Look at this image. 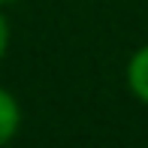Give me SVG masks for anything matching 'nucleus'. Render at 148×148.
<instances>
[{
  "instance_id": "1",
  "label": "nucleus",
  "mask_w": 148,
  "mask_h": 148,
  "mask_svg": "<svg viewBox=\"0 0 148 148\" xmlns=\"http://www.w3.org/2000/svg\"><path fill=\"white\" fill-rule=\"evenodd\" d=\"M124 79H127L130 94H133V97H136L142 106H148V42L139 45V49L130 55Z\"/></svg>"
},
{
  "instance_id": "2",
  "label": "nucleus",
  "mask_w": 148,
  "mask_h": 148,
  "mask_svg": "<svg viewBox=\"0 0 148 148\" xmlns=\"http://www.w3.org/2000/svg\"><path fill=\"white\" fill-rule=\"evenodd\" d=\"M18 130H21V106L15 94L0 85V145L12 142Z\"/></svg>"
},
{
  "instance_id": "3",
  "label": "nucleus",
  "mask_w": 148,
  "mask_h": 148,
  "mask_svg": "<svg viewBox=\"0 0 148 148\" xmlns=\"http://www.w3.org/2000/svg\"><path fill=\"white\" fill-rule=\"evenodd\" d=\"M9 39H12V33H9V21H6L3 6H0V60H3L6 51H9Z\"/></svg>"
},
{
  "instance_id": "4",
  "label": "nucleus",
  "mask_w": 148,
  "mask_h": 148,
  "mask_svg": "<svg viewBox=\"0 0 148 148\" xmlns=\"http://www.w3.org/2000/svg\"><path fill=\"white\" fill-rule=\"evenodd\" d=\"M15 3H21V0H0V6H15Z\"/></svg>"
}]
</instances>
